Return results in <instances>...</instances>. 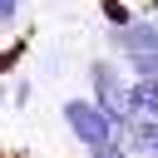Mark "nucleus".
I'll return each instance as SVG.
<instances>
[{
  "label": "nucleus",
  "instance_id": "obj_1",
  "mask_svg": "<svg viewBox=\"0 0 158 158\" xmlns=\"http://www.w3.org/2000/svg\"><path fill=\"white\" fill-rule=\"evenodd\" d=\"M89 99H94V109L118 128V123H128V109H123V89H128V74L118 69V59H109V54H99V59H89Z\"/></svg>",
  "mask_w": 158,
  "mask_h": 158
},
{
  "label": "nucleus",
  "instance_id": "obj_2",
  "mask_svg": "<svg viewBox=\"0 0 158 158\" xmlns=\"http://www.w3.org/2000/svg\"><path fill=\"white\" fill-rule=\"evenodd\" d=\"M59 118H64V128H69V138L84 148V153H94V148H104L109 138H114V123L94 109V99H64L59 104Z\"/></svg>",
  "mask_w": 158,
  "mask_h": 158
},
{
  "label": "nucleus",
  "instance_id": "obj_3",
  "mask_svg": "<svg viewBox=\"0 0 158 158\" xmlns=\"http://www.w3.org/2000/svg\"><path fill=\"white\" fill-rule=\"evenodd\" d=\"M104 44H109V59H123V54H138V49H158V20L153 15H133L128 25L109 30Z\"/></svg>",
  "mask_w": 158,
  "mask_h": 158
},
{
  "label": "nucleus",
  "instance_id": "obj_4",
  "mask_svg": "<svg viewBox=\"0 0 158 158\" xmlns=\"http://www.w3.org/2000/svg\"><path fill=\"white\" fill-rule=\"evenodd\" d=\"M114 138L128 148V158H158V118H128L114 128Z\"/></svg>",
  "mask_w": 158,
  "mask_h": 158
},
{
  "label": "nucleus",
  "instance_id": "obj_5",
  "mask_svg": "<svg viewBox=\"0 0 158 158\" xmlns=\"http://www.w3.org/2000/svg\"><path fill=\"white\" fill-rule=\"evenodd\" d=\"M123 109L128 118H158V79H128Z\"/></svg>",
  "mask_w": 158,
  "mask_h": 158
},
{
  "label": "nucleus",
  "instance_id": "obj_6",
  "mask_svg": "<svg viewBox=\"0 0 158 158\" xmlns=\"http://www.w3.org/2000/svg\"><path fill=\"white\" fill-rule=\"evenodd\" d=\"M118 69L128 79H158V49H138V54H123Z\"/></svg>",
  "mask_w": 158,
  "mask_h": 158
},
{
  "label": "nucleus",
  "instance_id": "obj_7",
  "mask_svg": "<svg viewBox=\"0 0 158 158\" xmlns=\"http://www.w3.org/2000/svg\"><path fill=\"white\" fill-rule=\"evenodd\" d=\"M104 20H109V30H118V25L133 20V10H128L123 0H104Z\"/></svg>",
  "mask_w": 158,
  "mask_h": 158
},
{
  "label": "nucleus",
  "instance_id": "obj_8",
  "mask_svg": "<svg viewBox=\"0 0 158 158\" xmlns=\"http://www.w3.org/2000/svg\"><path fill=\"white\" fill-rule=\"evenodd\" d=\"M89 158H128V148H123L118 138H109V143H104V148H94Z\"/></svg>",
  "mask_w": 158,
  "mask_h": 158
},
{
  "label": "nucleus",
  "instance_id": "obj_9",
  "mask_svg": "<svg viewBox=\"0 0 158 158\" xmlns=\"http://www.w3.org/2000/svg\"><path fill=\"white\" fill-rule=\"evenodd\" d=\"M30 94H35L30 79H15V84H10V99H15V104H30Z\"/></svg>",
  "mask_w": 158,
  "mask_h": 158
},
{
  "label": "nucleus",
  "instance_id": "obj_10",
  "mask_svg": "<svg viewBox=\"0 0 158 158\" xmlns=\"http://www.w3.org/2000/svg\"><path fill=\"white\" fill-rule=\"evenodd\" d=\"M20 5H25V0H0V25H10V20L20 15Z\"/></svg>",
  "mask_w": 158,
  "mask_h": 158
},
{
  "label": "nucleus",
  "instance_id": "obj_11",
  "mask_svg": "<svg viewBox=\"0 0 158 158\" xmlns=\"http://www.w3.org/2000/svg\"><path fill=\"white\" fill-rule=\"evenodd\" d=\"M5 99H10V84H5V74H0V104H5Z\"/></svg>",
  "mask_w": 158,
  "mask_h": 158
}]
</instances>
